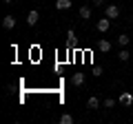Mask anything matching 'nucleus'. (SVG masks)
<instances>
[{"mask_svg":"<svg viewBox=\"0 0 133 124\" xmlns=\"http://www.w3.org/2000/svg\"><path fill=\"white\" fill-rule=\"evenodd\" d=\"M80 18H82V20H89V18H91V7H87V5L80 7Z\"/></svg>","mask_w":133,"mask_h":124,"instance_id":"obj_7","label":"nucleus"},{"mask_svg":"<svg viewBox=\"0 0 133 124\" xmlns=\"http://www.w3.org/2000/svg\"><path fill=\"white\" fill-rule=\"evenodd\" d=\"M131 102H133V95H131V93H122V95H120V104H131Z\"/></svg>","mask_w":133,"mask_h":124,"instance_id":"obj_9","label":"nucleus"},{"mask_svg":"<svg viewBox=\"0 0 133 124\" xmlns=\"http://www.w3.org/2000/svg\"><path fill=\"white\" fill-rule=\"evenodd\" d=\"M38 18H40V13H38L36 9H31V11L27 13V24H29V27H33V24H38Z\"/></svg>","mask_w":133,"mask_h":124,"instance_id":"obj_3","label":"nucleus"},{"mask_svg":"<svg viewBox=\"0 0 133 124\" xmlns=\"http://www.w3.org/2000/svg\"><path fill=\"white\" fill-rule=\"evenodd\" d=\"M118 56H120V60L124 62V60H129V58H131V53H129L127 49H120V53H118Z\"/></svg>","mask_w":133,"mask_h":124,"instance_id":"obj_13","label":"nucleus"},{"mask_svg":"<svg viewBox=\"0 0 133 124\" xmlns=\"http://www.w3.org/2000/svg\"><path fill=\"white\" fill-rule=\"evenodd\" d=\"M98 49H100L102 53H107V51L111 49V42H109V40H100V42H98Z\"/></svg>","mask_w":133,"mask_h":124,"instance_id":"obj_8","label":"nucleus"},{"mask_svg":"<svg viewBox=\"0 0 133 124\" xmlns=\"http://www.w3.org/2000/svg\"><path fill=\"white\" fill-rule=\"evenodd\" d=\"M56 9H60V11L71 9V0H56Z\"/></svg>","mask_w":133,"mask_h":124,"instance_id":"obj_6","label":"nucleus"},{"mask_svg":"<svg viewBox=\"0 0 133 124\" xmlns=\"http://www.w3.org/2000/svg\"><path fill=\"white\" fill-rule=\"evenodd\" d=\"M71 84L73 86H82L84 84V73H73L71 75Z\"/></svg>","mask_w":133,"mask_h":124,"instance_id":"obj_4","label":"nucleus"},{"mask_svg":"<svg viewBox=\"0 0 133 124\" xmlns=\"http://www.w3.org/2000/svg\"><path fill=\"white\" fill-rule=\"evenodd\" d=\"M2 2H14V0H2Z\"/></svg>","mask_w":133,"mask_h":124,"instance_id":"obj_18","label":"nucleus"},{"mask_svg":"<svg viewBox=\"0 0 133 124\" xmlns=\"http://www.w3.org/2000/svg\"><path fill=\"white\" fill-rule=\"evenodd\" d=\"M87 106H89V109H98V106H100V100H98V98H89Z\"/></svg>","mask_w":133,"mask_h":124,"instance_id":"obj_10","label":"nucleus"},{"mask_svg":"<svg viewBox=\"0 0 133 124\" xmlns=\"http://www.w3.org/2000/svg\"><path fill=\"white\" fill-rule=\"evenodd\" d=\"M60 122H62V124H73V118H71L69 113H64V115H60Z\"/></svg>","mask_w":133,"mask_h":124,"instance_id":"obj_12","label":"nucleus"},{"mask_svg":"<svg viewBox=\"0 0 133 124\" xmlns=\"http://www.w3.org/2000/svg\"><path fill=\"white\" fill-rule=\"evenodd\" d=\"M129 40H131V38H129V36H118V44H120V47H127V44H129Z\"/></svg>","mask_w":133,"mask_h":124,"instance_id":"obj_11","label":"nucleus"},{"mask_svg":"<svg viewBox=\"0 0 133 124\" xmlns=\"http://www.w3.org/2000/svg\"><path fill=\"white\" fill-rule=\"evenodd\" d=\"M2 27L5 29H14L16 27V18L14 16H5V18H2Z\"/></svg>","mask_w":133,"mask_h":124,"instance_id":"obj_5","label":"nucleus"},{"mask_svg":"<svg viewBox=\"0 0 133 124\" xmlns=\"http://www.w3.org/2000/svg\"><path fill=\"white\" fill-rule=\"evenodd\" d=\"M93 75H102V69H100V67H93Z\"/></svg>","mask_w":133,"mask_h":124,"instance_id":"obj_16","label":"nucleus"},{"mask_svg":"<svg viewBox=\"0 0 133 124\" xmlns=\"http://www.w3.org/2000/svg\"><path fill=\"white\" fill-rule=\"evenodd\" d=\"M107 18H111V20H115V18H120V7L118 5H109L107 7Z\"/></svg>","mask_w":133,"mask_h":124,"instance_id":"obj_2","label":"nucleus"},{"mask_svg":"<svg viewBox=\"0 0 133 124\" xmlns=\"http://www.w3.org/2000/svg\"><path fill=\"white\" fill-rule=\"evenodd\" d=\"M93 5L95 7H102V0H93Z\"/></svg>","mask_w":133,"mask_h":124,"instance_id":"obj_17","label":"nucleus"},{"mask_svg":"<svg viewBox=\"0 0 133 124\" xmlns=\"http://www.w3.org/2000/svg\"><path fill=\"white\" fill-rule=\"evenodd\" d=\"M111 27V18H100L98 22H95V29H98L100 33H104V31H109Z\"/></svg>","mask_w":133,"mask_h":124,"instance_id":"obj_1","label":"nucleus"},{"mask_svg":"<svg viewBox=\"0 0 133 124\" xmlns=\"http://www.w3.org/2000/svg\"><path fill=\"white\" fill-rule=\"evenodd\" d=\"M66 38H69V42H73V40H76V33H73V29H69V31H66Z\"/></svg>","mask_w":133,"mask_h":124,"instance_id":"obj_15","label":"nucleus"},{"mask_svg":"<svg viewBox=\"0 0 133 124\" xmlns=\"http://www.w3.org/2000/svg\"><path fill=\"white\" fill-rule=\"evenodd\" d=\"M104 106H107V109H113V106H115V100H113V98H107V100H104Z\"/></svg>","mask_w":133,"mask_h":124,"instance_id":"obj_14","label":"nucleus"}]
</instances>
